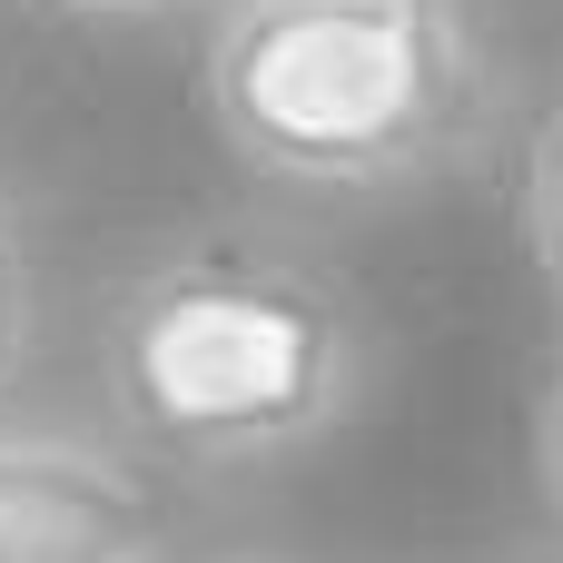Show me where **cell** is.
<instances>
[{
	"instance_id": "cell-2",
	"label": "cell",
	"mask_w": 563,
	"mask_h": 563,
	"mask_svg": "<svg viewBox=\"0 0 563 563\" xmlns=\"http://www.w3.org/2000/svg\"><path fill=\"white\" fill-rule=\"evenodd\" d=\"M208 119L267 188L396 198L485 148L495 79L455 0H228Z\"/></svg>"
},
{
	"instance_id": "cell-5",
	"label": "cell",
	"mask_w": 563,
	"mask_h": 563,
	"mask_svg": "<svg viewBox=\"0 0 563 563\" xmlns=\"http://www.w3.org/2000/svg\"><path fill=\"white\" fill-rule=\"evenodd\" d=\"M30 336H40V287H30V247L0 208V386L30 366Z\"/></svg>"
},
{
	"instance_id": "cell-4",
	"label": "cell",
	"mask_w": 563,
	"mask_h": 563,
	"mask_svg": "<svg viewBox=\"0 0 563 563\" xmlns=\"http://www.w3.org/2000/svg\"><path fill=\"white\" fill-rule=\"evenodd\" d=\"M525 238H534V267L563 297V109L534 129V158H525Z\"/></svg>"
},
{
	"instance_id": "cell-3",
	"label": "cell",
	"mask_w": 563,
	"mask_h": 563,
	"mask_svg": "<svg viewBox=\"0 0 563 563\" xmlns=\"http://www.w3.org/2000/svg\"><path fill=\"white\" fill-rule=\"evenodd\" d=\"M0 563H158V505L89 435L0 426Z\"/></svg>"
},
{
	"instance_id": "cell-7",
	"label": "cell",
	"mask_w": 563,
	"mask_h": 563,
	"mask_svg": "<svg viewBox=\"0 0 563 563\" xmlns=\"http://www.w3.org/2000/svg\"><path fill=\"white\" fill-rule=\"evenodd\" d=\"M49 10H79V20H158V10H188V0H49Z\"/></svg>"
},
{
	"instance_id": "cell-8",
	"label": "cell",
	"mask_w": 563,
	"mask_h": 563,
	"mask_svg": "<svg viewBox=\"0 0 563 563\" xmlns=\"http://www.w3.org/2000/svg\"><path fill=\"white\" fill-rule=\"evenodd\" d=\"M208 563H277V554H208Z\"/></svg>"
},
{
	"instance_id": "cell-6",
	"label": "cell",
	"mask_w": 563,
	"mask_h": 563,
	"mask_svg": "<svg viewBox=\"0 0 563 563\" xmlns=\"http://www.w3.org/2000/svg\"><path fill=\"white\" fill-rule=\"evenodd\" d=\"M534 475H544V505L563 515V366L544 376V406H534Z\"/></svg>"
},
{
	"instance_id": "cell-1",
	"label": "cell",
	"mask_w": 563,
	"mask_h": 563,
	"mask_svg": "<svg viewBox=\"0 0 563 563\" xmlns=\"http://www.w3.org/2000/svg\"><path fill=\"white\" fill-rule=\"evenodd\" d=\"M366 376L376 317L327 257L267 228H188L148 247L99 317V396L119 435L188 475H247L327 445Z\"/></svg>"
}]
</instances>
